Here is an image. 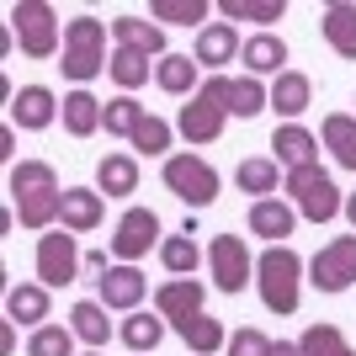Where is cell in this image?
Masks as SVG:
<instances>
[{"instance_id":"cell-44","label":"cell","mask_w":356,"mask_h":356,"mask_svg":"<svg viewBox=\"0 0 356 356\" xmlns=\"http://www.w3.org/2000/svg\"><path fill=\"white\" fill-rule=\"evenodd\" d=\"M271 356H303V346H298V341H277V346H271Z\"/></svg>"},{"instance_id":"cell-20","label":"cell","mask_w":356,"mask_h":356,"mask_svg":"<svg viewBox=\"0 0 356 356\" xmlns=\"http://www.w3.org/2000/svg\"><path fill=\"white\" fill-rule=\"evenodd\" d=\"M154 80H160V90H170V96H197V90H202V64H197L192 54H165V59L154 64Z\"/></svg>"},{"instance_id":"cell-41","label":"cell","mask_w":356,"mask_h":356,"mask_svg":"<svg viewBox=\"0 0 356 356\" xmlns=\"http://www.w3.org/2000/svg\"><path fill=\"white\" fill-rule=\"evenodd\" d=\"M229 356H271V341L261 330H234V341H229Z\"/></svg>"},{"instance_id":"cell-2","label":"cell","mask_w":356,"mask_h":356,"mask_svg":"<svg viewBox=\"0 0 356 356\" xmlns=\"http://www.w3.org/2000/svg\"><path fill=\"white\" fill-rule=\"evenodd\" d=\"M255 287H261V303L271 314H298V298H303V261H298V250L271 245L255 261Z\"/></svg>"},{"instance_id":"cell-15","label":"cell","mask_w":356,"mask_h":356,"mask_svg":"<svg viewBox=\"0 0 356 356\" xmlns=\"http://www.w3.org/2000/svg\"><path fill=\"white\" fill-rule=\"evenodd\" d=\"M102 218H106V202H102V192H96V186H64V213H59V223L70 229V234H90Z\"/></svg>"},{"instance_id":"cell-1","label":"cell","mask_w":356,"mask_h":356,"mask_svg":"<svg viewBox=\"0 0 356 356\" xmlns=\"http://www.w3.org/2000/svg\"><path fill=\"white\" fill-rule=\"evenodd\" d=\"M6 192H11V213L22 218V229H54L59 213H64V186H59V176H54L48 160L11 165Z\"/></svg>"},{"instance_id":"cell-46","label":"cell","mask_w":356,"mask_h":356,"mask_svg":"<svg viewBox=\"0 0 356 356\" xmlns=\"http://www.w3.org/2000/svg\"><path fill=\"white\" fill-rule=\"evenodd\" d=\"M346 218H351V229H356V192L346 197Z\"/></svg>"},{"instance_id":"cell-18","label":"cell","mask_w":356,"mask_h":356,"mask_svg":"<svg viewBox=\"0 0 356 356\" xmlns=\"http://www.w3.org/2000/svg\"><path fill=\"white\" fill-rule=\"evenodd\" d=\"M271 149H277V165L298 170V165H319V138L303 128V122H282L271 134Z\"/></svg>"},{"instance_id":"cell-45","label":"cell","mask_w":356,"mask_h":356,"mask_svg":"<svg viewBox=\"0 0 356 356\" xmlns=\"http://www.w3.org/2000/svg\"><path fill=\"white\" fill-rule=\"evenodd\" d=\"M0 351H6V356L16 351V330H11V319H6V330H0Z\"/></svg>"},{"instance_id":"cell-32","label":"cell","mask_w":356,"mask_h":356,"mask_svg":"<svg viewBox=\"0 0 356 356\" xmlns=\"http://www.w3.org/2000/svg\"><path fill=\"white\" fill-rule=\"evenodd\" d=\"M122 341H128L134 356H149L165 341V319H154V314H128V319H122Z\"/></svg>"},{"instance_id":"cell-12","label":"cell","mask_w":356,"mask_h":356,"mask_svg":"<svg viewBox=\"0 0 356 356\" xmlns=\"http://www.w3.org/2000/svg\"><path fill=\"white\" fill-rule=\"evenodd\" d=\"M59 112H64V106H59V96H54L48 86H22L11 96V122H16V128H27V134H43Z\"/></svg>"},{"instance_id":"cell-14","label":"cell","mask_w":356,"mask_h":356,"mask_svg":"<svg viewBox=\"0 0 356 356\" xmlns=\"http://www.w3.org/2000/svg\"><path fill=\"white\" fill-rule=\"evenodd\" d=\"M96 287H102V303H106V309L134 314L138 303H144V293H149V277L138 266H112L106 277H96Z\"/></svg>"},{"instance_id":"cell-29","label":"cell","mask_w":356,"mask_h":356,"mask_svg":"<svg viewBox=\"0 0 356 356\" xmlns=\"http://www.w3.org/2000/svg\"><path fill=\"white\" fill-rule=\"evenodd\" d=\"M176 335H181L186 346H192V356H213V351H229V335H223V325L213 319V314H197V319L176 325Z\"/></svg>"},{"instance_id":"cell-33","label":"cell","mask_w":356,"mask_h":356,"mask_svg":"<svg viewBox=\"0 0 356 356\" xmlns=\"http://www.w3.org/2000/svg\"><path fill=\"white\" fill-rule=\"evenodd\" d=\"M266 106H271V90L261 86L255 74H239L234 90H229V112H234V118H261Z\"/></svg>"},{"instance_id":"cell-5","label":"cell","mask_w":356,"mask_h":356,"mask_svg":"<svg viewBox=\"0 0 356 356\" xmlns=\"http://www.w3.org/2000/svg\"><path fill=\"white\" fill-rule=\"evenodd\" d=\"M287 192H293V208L303 213L309 223H330L335 213H346L341 186H335L330 170H319V165H298V170H287Z\"/></svg>"},{"instance_id":"cell-23","label":"cell","mask_w":356,"mask_h":356,"mask_svg":"<svg viewBox=\"0 0 356 356\" xmlns=\"http://www.w3.org/2000/svg\"><path fill=\"white\" fill-rule=\"evenodd\" d=\"M96 192L134 197L138 192V160L134 154H102V160H96Z\"/></svg>"},{"instance_id":"cell-8","label":"cell","mask_w":356,"mask_h":356,"mask_svg":"<svg viewBox=\"0 0 356 356\" xmlns=\"http://www.w3.org/2000/svg\"><path fill=\"white\" fill-rule=\"evenodd\" d=\"M309 282L319 287V293H346V287H356V234H341L330 239L325 250L309 261Z\"/></svg>"},{"instance_id":"cell-42","label":"cell","mask_w":356,"mask_h":356,"mask_svg":"<svg viewBox=\"0 0 356 356\" xmlns=\"http://www.w3.org/2000/svg\"><path fill=\"white\" fill-rule=\"evenodd\" d=\"M11 149H16V122H6L0 128V160H11Z\"/></svg>"},{"instance_id":"cell-9","label":"cell","mask_w":356,"mask_h":356,"mask_svg":"<svg viewBox=\"0 0 356 356\" xmlns=\"http://www.w3.org/2000/svg\"><path fill=\"white\" fill-rule=\"evenodd\" d=\"M80 277V250H74L70 229H48L38 234V282L43 287H70Z\"/></svg>"},{"instance_id":"cell-16","label":"cell","mask_w":356,"mask_h":356,"mask_svg":"<svg viewBox=\"0 0 356 356\" xmlns=\"http://www.w3.org/2000/svg\"><path fill=\"white\" fill-rule=\"evenodd\" d=\"M239 38H234V22H208V27H197V54L192 59L202 64V70H218V64H234L239 54Z\"/></svg>"},{"instance_id":"cell-30","label":"cell","mask_w":356,"mask_h":356,"mask_svg":"<svg viewBox=\"0 0 356 356\" xmlns=\"http://www.w3.org/2000/svg\"><path fill=\"white\" fill-rule=\"evenodd\" d=\"M325 149L346 165V170H356V118L330 112V118H325Z\"/></svg>"},{"instance_id":"cell-21","label":"cell","mask_w":356,"mask_h":356,"mask_svg":"<svg viewBox=\"0 0 356 356\" xmlns=\"http://www.w3.org/2000/svg\"><path fill=\"white\" fill-rule=\"evenodd\" d=\"M250 229L261 239H271V245H287V234L298 229V208H287V202H277V197L250 202Z\"/></svg>"},{"instance_id":"cell-4","label":"cell","mask_w":356,"mask_h":356,"mask_svg":"<svg viewBox=\"0 0 356 356\" xmlns=\"http://www.w3.org/2000/svg\"><path fill=\"white\" fill-rule=\"evenodd\" d=\"M106 22H96V16H74L70 27H64V64L59 70L70 74L74 86H86V80H96V74L106 70Z\"/></svg>"},{"instance_id":"cell-22","label":"cell","mask_w":356,"mask_h":356,"mask_svg":"<svg viewBox=\"0 0 356 356\" xmlns=\"http://www.w3.org/2000/svg\"><path fill=\"white\" fill-rule=\"evenodd\" d=\"M239 59H245V70H250L255 80H261V74H282V64H287V43L277 38V32H255V38H245Z\"/></svg>"},{"instance_id":"cell-10","label":"cell","mask_w":356,"mask_h":356,"mask_svg":"<svg viewBox=\"0 0 356 356\" xmlns=\"http://www.w3.org/2000/svg\"><path fill=\"white\" fill-rule=\"evenodd\" d=\"M208 266H213L218 293H245V282L255 277V261H250V250H245V239H239V234H213Z\"/></svg>"},{"instance_id":"cell-26","label":"cell","mask_w":356,"mask_h":356,"mask_svg":"<svg viewBox=\"0 0 356 356\" xmlns=\"http://www.w3.org/2000/svg\"><path fill=\"white\" fill-rule=\"evenodd\" d=\"M325 43L341 54V59H356V6H346V0H335V6H325Z\"/></svg>"},{"instance_id":"cell-28","label":"cell","mask_w":356,"mask_h":356,"mask_svg":"<svg viewBox=\"0 0 356 356\" xmlns=\"http://www.w3.org/2000/svg\"><path fill=\"white\" fill-rule=\"evenodd\" d=\"M102 112H106V106L96 102L90 90H70V96H64V112H59V118H64V128H70L74 138H90L96 128H102Z\"/></svg>"},{"instance_id":"cell-40","label":"cell","mask_w":356,"mask_h":356,"mask_svg":"<svg viewBox=\"0 0 356 356\" xmlns=\"http://www.w3.org/2000/svg\"><path fill=\"white\" fill-rule=\"evenodd\" d=\"M134 149H144V154H165V149H170V122H165V118H144L134 128Z\"/></svg>"},{"instance_id":"cell-24","label":"cell","mask_w":356,"mask_h":356,"mask_svg":"<svg viewBox=\"0 0 356 356\" xmlns=\"http://www.w3.org/2000/svg\"><path fill=\"white\" fill-rule=\"evenodd\" d=\"M314 102V80L303 70H282L277 80H271V106L282 112V118H298V112H309Z\"/></svg>"},{"instance_id":"cell-6","label":"cell","mask_w":356,"mask_h":356,"mask_svg":"<svg viewBox=\"0 0 356 356\" xmlns=\"http://www.w3.org/2000/svg\"><path fill=\"white\" fill-rule=\"evenodd\" d=\"M11 32L27 59H54L59 54V16L43 0H16L11 6Z\"/></svg>"},{"instance_id":"cell-27","label":"cell","mask_w":356,"mask_h":356,"mask_svg":"<svg viewBox=\"0 0 356 356\" xmlns=\"http://www.w3.org/2000/svg\"><path fill=\"white\" fill-rule=\"evenodd\" d=\"M70 330H74V341H86L102 351L106 335H112V325H106V303L102 298H86V303H74L70 309Z\"/></svg>"},{"instance_id":"cell-19","label":"cell","mask_w":356,"mask_h":356,"mask_svg":"<svg viewBox=\"0 0 356 356\" xmlns=\"http://www.w3.org/2000/svg\"><path fill=\"white\" fill-rule=\"evenodd\" d=\"M6 319H11V325L43 330V319H48V287L43 282H16V287H6Z\"/></svg>"},{"instance_id":"cell-13","label":"cell","mask_w":356,"mask_h":356,"mask_svg":"<svg viewBox=\"0 0 356 356\" xmlns=\"http://www.w3.org/2000/svg\"><path fill=\"white\" fill-rule=\"evenodd\" d=\"M154 309H160V319H170V330L197 319V314H202V282H197V277H170V282L154 293Z\"/></svg>"},{"instance_id":"cell-31","label":"cell","mask_w":356,"mask_h":356,"mask_svg":"<svg viewBox=\"0 0 356 356\" xmlns=\"http://www.w3.org/2000/svg\"><path fill=\"white\" fill-rule=\"evenodd\" d=\"M160 261H165V271H170V277H192L197 261H202V250H197V239L186 234V229H176V234L160 245Z\"/></svg>"},{"instance_id":"cell-36","label":"cell","mask_w":356,"mask_h":356,"mask_svg":"<svg viewBox=\"0 0 356 356\" xmlns=\"http://www.w3.org/2000/svg\"><path fill=\"white\" fill-rule=\"evenodd\" d=\"M149 16H154V22H170V27H192V22L208 27V0H154Z\"/></svg>"},{"instance_id":"cell-39","label":"cell","mask_w":356,"mask_h":356,"mask_svg":"<svg viewBox=\"0 0 356 356\" xmlns=\"http://www.w3.org/2000/svg\"><path fill=\"white\" fill-rule=\"evenodd\" d=\"M27 356H74V330H70V325H43V330H32Z\"/></svg>"},{"instance_id":"cell-7","label":"cell","mask_w":356,"mask_h":356,"mask_svg":"<svg viewBox=\"0 0 356 356\" xmlns=\"http://www.w3.org/2000/svg\"><path fill=\"white\" fill-rule=\"evenodd\" d=\"M165 186L186 202V208H208L218 197V170H213L202 154H170L165 160Z\"/></svg>"},{"instance_id":"cell-11","label":"cell","mask_w":356,"mask_h":356,"mask_svg":"<svg viewBox=\"0 0 356 356\" xmlns=\"http://www.w3.org/2000/svg\"><path fill=\"white\" fill-rule=\"evenodd\" d=\"M160 239V213L154 208H128L118 218V234H112V255L122 266H134L138 255H149V245Z\"/></svg>"},{"instance_id":"cell-17","label":"cell","mask_w":356,"mask_h":356,"mask_svg":"<svg viewBox=\"0 0 356 356\" xmlns=\"http://www.w3.org/2000/svg\"><path fill=\"white\" fill-rule=\"evenodd\" d=\"M112 38H118V48H134V54H144V59H165V27L160 22L118 16V22H112Z\"/></svg>"},{"instance_id":"cell-34","label":"cell","mask_w":356,"mask_h":356,"mask_svg":"<svg viewBox=\"0 0 356 356\" xmlns=\"http://www.w3.org/2000/svg\"><path fill=\"white\" fill-rule=\"evenodd\" d=\"M106 74L122 86V96H134V90L149 80V59H144V54H134V48H112V64H106Z\"/></svg>"},{"instance_id":"cell-38","label":"cell","mask_w":356,"mask_h":356,"mask_svg":"<svg viewBox=\"0 0 356 356\" xmlns=\"http://www.w3.org/2000/svg\"><path fill=\"white\" fill-rule=\"evenodd\" d=\"M218 11L229 16V22H261V27H266V22H282L287 6L282 0H223Z\"/></svg>"},{"instance_id":"cell-37","label":"cell","mask_w":356,"mask_h":356,"mask_svg":"<svg viewBox=\"0 0 356 356\" xmlns=\"http://www.w3.org/2000/svg\"><path fill=\"white\" fill-rule=\"evenodd\" d=\"M298 346H303V356H356V351H351V341H346L335 325H309Z\"/></svg>"},{"instance_id":"cell-25","label":"cell","mask_w":356,"mask_h":356,"mask_svg":"<svg viewBox=\"0 0 356 356\" xmlns=\"http://www.w3.org/2000/svg\"><path fill=\"white\" fill-rule=\"evenodd\" d=\"M234 186H239V192H250L255 202H266L277 186H287V176H282V165H277V160H239Z\"/></svg>"},{"instance_id":"cell-47","label":"cell","mask_w":356,"mask_h":356,"mask_svg":"<svg viewBox=\"0 0 356 356\" xmlns=\"http://www.w3.org/2000/svg\"><path fill=\"white\" fill-rule=\"evenodd\" d=\"M86 356H102V351H86Z\"/></svg>"},{"instance_id":"cell-3","label":"cell","mask_w":356,"mask_h":356,"mask_svg":"<svg viewBox=\"0 0 356 356\" xmlns=\"http://www.w3.org/2000/svg\"><path fill=\"white\" fill-rule=\"evenodd\" d=\"M229 90H234V80H229V74H208V80H202V90L181 106L176 134L186 138V144H213V138L223 134V118H229Z\"/></svg>"},{"instance_id":"cell-43","label":"cell","mask_w":356,"mask_h":356,"mask_svg":"<svg viewBox=\"0 0 356 356\" xmlns=\"http://www.w3.org/2000/svg\"><path fill=\"white\" fill-rule=\"evenodd\" d=\"M86 271H102V277H106L112 266H106V255H102V250H90V255H86Z\"/></svg>"},{"instance_id":"cell-35","label":"cell","mask_w":356,"mask_h":356,"mask_svg":"<svg viewBox=\"0 0 356 356\" xmlns=\"http://www.w3.org/2000/svg\"><path fill=\"white\" fill-rule=\"evenodd\" d=\"M144 118H149V112L134 102V96H112V102H106V112H102V128H106V134H118V138H134V128H138Z\"/></svg>"}]
</instances>
